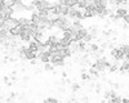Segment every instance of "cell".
I'll return each instance as SVG.
<instances>
[{"label": "cell", "mask_w": 129, "mask_h": 103, "mask_svg": "<svg viewBox=\"0 0 129 103\" xmlns=\"http://www.w3.org/2000/svg\"><path fill=\"white\" fill-rule=\"evenodd\" d=\"M88 34V30L85 28V27H83V28H79L78 31H76V34H75V41L74 43H76V41H80V40H83L84 39V36Z\"/></svg>", "instance_id": "277c9868"}, {"label": "cell", "mask_w": 129, "mask_h": 103, "mask_svg": "<svg viewBox=\"0 0 129 103\" xmlns=\"http://www.w3.org/2000/svg\"><path fill=\"white\" fill-rule=\"evenodd\" d=\"M117 62H119V61H116V62H114V63H111V66H110V68H109L110 74H114V72L119 71V63H117Z\"/></svg>", "instance_id": "9a60e30c"}, {"label": "cell", "mask_w": 129, "mask_h": 103, "mask_svg": "<svg viewBox=\"0 0 129 103\" xmlns=\"http://www.w3.org/2000/svg\"><path fill=\"white\" fill-rule=\"evenodd\" d=\"M112 86H114V89H119L120 88V84H112Z\"/></svg>", "instance_id": "f546056e"}, {"label": "cell", "mask_w": 129, "mask_h": 103, "mask_svg": "<svg viewBox=\"0 0 129 103\" xmlns=\"http://www.w3.org/2000/svg\"><path fill=\"white\" fill-rule=\"evenodd\" d=\"M88 74L90 75V77H94V79H100V77H101L100 72L97 71V70H94L93 67H89V68H88Z\"/></svg>", "instance_id": "30bf717a"}, {"label": "cell", "mask_w": 129, "mask_h": 103, "mask_svg": "<svg viewBox=\"0 0 129 103\" xmlns=\"http://www.w3.org/2000/svg\"><path fill=\"white\" fill-rule=\"evenodd\" d=\"M111 91H112V89H109V90H105L103 91V99H109L110 97H111Z\"/></svg>", "instance_id": "603a6c76"}, {"label": "cell", "mask_w": 129, "mask_h": 103, "mask_svg": "<svg viewBox=\"0 0 129 103\" xmlns=\"http://www.w3.org/2000/svg\"><path fill=\"white\" fill-rule=\"evenodd\" d=\"M80 79H81L83 81H89V80H92L90 75L88 74L87 71H85V72H81V75H80Z\"/></svg>", "instance_id": "ac0fdd59"}, {"label": "cell", "mask_w": 129, "mask_h": 103, "mask_svg": "<svg viewBox=\"0 0 129 103\" xmlns=\"http://www.w3.org/2000/svg\"><path fill=\"white\" fill-rule=\"evenodd\" d=\"M128 28H129V25L124 23V25H123V30H128Z\"/></svg>", "instance_id": "4dcf8cb0"}, {"label": "cell", "mask_w": 129, "mask_h": 103, "mask_svg": "<svg viewBox=\"0 0 129 103\" xmlns=\"http://www.w3.org/2000/svg\"><path fill=\"white\" fill-rule=\"evenodd\" d=\"M23 57H25V61L26 59L27 61H32V59H36L38 58V53H36V52H34V50H30L27 48L26 52H25V54H23Z\"/></svg>", "instance_id": "8992f818"}, {"label": "cell", "mask_w": 129, "mask_h": 103, "mask_svg": "<svg viewBox=\"0 0 129 103\" xmlns=\"http://www.w3.org/2000/svg\"><path fill=\"white\" fill-rule=\"evenodd\" d=\"M92 40H93V37H92V35H90L89 32L85 35L84 39H83V41H84V43H87V44H90V43H92Z\"/></svg>", "instance_id": "44dd1931"}, {"label": "cell", "mask_w": 129, "mask_h": 103, "mask_svg": "<svg viewBox=\"0 0 129 103\" xmlns=\"http://www.w3.org/2000/svg\"><path fill=\"white\" fill-rule=\"evenodd\" d=\"M121 97L120 95H115V97H111V98H109L106 102L107 103H121Z\"/></svg>", "instance_id": "5bb4252c"}, {"label": "cell", "mask_w": 129, "mask_h": 103, "mask_svg": "<svg viewBox=\"0 0 129 103\" xmlns=\"http://www.w3.org/2000/svg\"><path fill=\"white\" fill-rule=\"evenodd\" d=\"M119 48L123 50L124 56L125 54H129V44H121V45H119Z\"/></svg>", "instance_id": "ffe728a7"}, {"label": "cell", "mask_w": 129, "mask_h": 103, "mask_svg": "<svg viewBox=\"0 0 129 103\" xmlns=\"http://www.w3.org/2000/svg\"><path fill=\"white\" fill-rule=\"evenodd\" d=\"M123 19H124V23L129 25V13H128V14H126V16H125V17H124Z\"/></svg>", "instance_id": "d4e9b609"}, {"label": "cell", "mask_w": 129, "mask_h": 103, "mask_svg": "<svg viewBox=\"0 0 129 103\" xmlns=\"http://www.w3.org/2000/svg\"><path fill=\"white\" fill-rule=\"evenodd\" d=\"M54 68H56V67L53 66L52 63H45V65H44V71H52V72H53V71H54Z\"/></svg>", "instance_id": "7402d4cb"}, {"label": "cell", "mask_w": 129, "mask_h": 103, "mask_svg": "<svg viewBox=\"0 0 129 103\" xmlns=\"http://www.w3.org/2000/svg\"><path fill=\"white\" fill-rule=\"evenodd\" d=\"M62 77L63 79H67V72H62Z\"/></svg>", "instance_id": "1f68e13d"}, {"label": "cell", "mask_w": 129, "mask_h": 103, "mask_svg": "<svg viewBox=\"0 0 129 103\" xmlns=\"http://www.w3.org/2000/svg\"><path fill=\"white\" fill-rule=\"evenodd\" d=\"M110 54L114 57L115 61H121V59H124V53H123V50H121L119 46L112 48L111 52H110Z\"/></svg>", "instance_id": "7a4b0ae2"}, {"label": "cell", "mask_w": 129, "mask_h": 103, "mask_svg": "<svg viewBox=\"0 0 129 103\" xmlns=\"http://www.w3.org/2000/svg\"><path fill=\"white\" fill-rule=\"evenodd\" d=\"M17 97H18V93H17V91H9V97H8L9 99L14 100V99H16Z\"/></svg>", "instance_id": "cb8c5ba5"}, {"label": "cell", "mask_w": 129, "mask_h": 103, "mask_svg": "<svg viewBox=\"0 0 129 103\" xmlns=\"http://www.w3.org/2000/svg\"><path fill=\"white\" fill-rule=\"evenodd\" d=\"M30 50H34V52H36V53H39V44L36 43V41H30L28 43V46H27Z\"/></svg>", "instance_id": "7c38bea8"}, {"label": "cell", "mask_w": 129, "mask_h": 103, "mask_svg": "<svg viewBox=\"0 0 129 103\" xmlns=\"http://www.w3.org/2000/svg\"><path fill=\"white\" fill-rule=\"evenodd\" d=\"M126 14H128V9L125 7H119V8L115 9V16L119 18V19L120 18H124Z\"/></svg>", "instance_id": "5b68a950"}, {"label": "cell", "mask_w": 129, "mask_h": 103, "mask_svg": "<svg viewBox=\"0 0 129 103\" xmlns=\"http://www.w3.org/2000/svg\"><path fill=\"white\" fill-rule=\"evenodd\" d=\"M5 27V21L4 19H0V30Z\"/></svg>", "instance_id": "484cf974"}, {"label": "cell", "mask_w": 129, "mask_h": 103, "mask_svg": "<svg viewBox=\"0 0 129 103\" xmlns=\"http://www.w3.org/2000/svg\"><path fill=\"white\" fill-rule=\"evenodd\" d=\"M78 9L80 10H84L85 8L88 7V0H78V4H76Z\"/></svg>", "instance_id": "4fadbf2b"}, {"label": "cell", "mask_w": 129, "mask_h": 103, "mask_svg": "<svg viewBox=\"0 0 129 103\" xmlns=\"http://www.w3.org/2000/svg\"><path fill=\"white\" fill-rule=\"evenodd\" d=\"M124 58H125V61H128V62H129V54H125V56H124Z\"/></svg>", "instance_id": "d6a6232c"}, {"label": "cell", "mask_w": 129, "mask_h": 103, "mask_svg": "<svg viewBox=\"0 0 129 103\" xmlns=\"http://www.w3.org/2000/svg\"><path fill=\"white\" fill-rule=\"evenodd\" d=\"M58 43H59V45H61L62 48H70L71 44H72V41H71L70 39H67V37H62V39L58 40Z\"/></svg>", "instance_id": "9c48e42d"}, {"label": "cell", "mask_w": 129, "mask_h": 103, "mask_svg": "<svg viewBox=\"0 0 129 103\" xmlns=\"http://www.w3.org/2000/svg\"><path fill=\"white\" fill-rule=\"evenodd\" d=\"M9 80H10V79H9V76H4V77H3V81H4V84H7V82H8Z\"/></svg>", "instance_id": "4316f807"}, {"label": "cell", "mask_w": 129, "mask_h": 103, "mask_svg": "<svg viewBox=\"0 0 129 103\" xmlns=\"http://www.w3.org/2000/svg\"><path fill=\"white\" fill-rule=\"evenodd\" d=\"M0 103H3V100H2V99H0Z\"/></svg>", "instance_id": "836d02e7"}, {"label": "cell", "mask_w": 129, "mask_h": 103, "mask_svg": "<svg viewBox=\"0 0 129 103\" xmlns=\"http://www.w3.org/2000/svg\"><path fill=\"white\" fill-rule=\"evenodd\" d=\"M4 8H14L16 7V2L14 0H3Z\"/></svg>", "instance_id": "2e32d148"}, {"label": "cell", "mask_w": 129, "mask_h": 103, "mask_svg": "<svg viewBox=\"0 0 129 103\" xmlns=\"http://www.w3.org/2000/svg\"><path fill=\"white\" fill-rule=\"evenodd\" d=\"M38 58L40 59L41 63H49V58H50V53L48 50H44V52H39L38 53Z\"/></svg>", "instance_id": "3957f363"}, {"label": "cell", "mask_w": 129, "mask_h": 103, "mask_svg": "<svg viewBox=\"0 0 129 103\" xmlns=\"http://www.w3.org/2000/svg\"><path fill=\"white\" fill-rule=\"evenodd\" d=\"M49 63H52L54 67H63L64 66V58H62L59 54H50Z\"/></svg>", "instance_id": "6da1fadb"}, {"label": "cell", "mask_w": 129, "mask_h": 103, "mask_svg": "<svg viewBox=\"0 0 129 103\" xmlns=\"http://www.w3.org/2000/svg\"><path fill=\"white\" fill-rule=\"evenodd\" d=\"M57 54H59L62 58H70V57L72 56V52H71L70 48H62V49L58 50Z\"/></svg>", "instance_id": "ba28073f"}, {"label": "cell", "mask_w": 129, "mask_h": 103, "mask_svg": "<svg viewBox=\"0 0 129 103\" xmlns=\"http://www.w3.org/2000/svg\"><path fill=\"white\" fill-rule=\"evenodd\" d=\"M19 39H21V41H23V43H30V41H31V35L27 32V30H26V27L23 28V31H22V32H21L19 34V36H18Z\"/></svg>", "instance_id": "52a82bcc"}, {"label": "cell", "mask_w": 129, "mask_h": 103, "mask_svg": "<svg viewBox=\"0 0 129 103\" xmlns=\"http://www.w3.org/2000/svg\"><path fill=\"white\" fill-rule=\"evenodd\" d=\"M2 63H3V62H2V61H0V65H2Z\"/></svg>", "instance_id": "e575fe53"}, {"label": "cell", "mask_w": 129, "mask_h": 103, "mask_svg": "<svg viewBox=\"0 0 129 103\" xmlns=\"http://www.w3.org/2000/svg\"><path fill=\"white\" fill-rule=\"evenodd\" d=\"M121 103H129V99L128 98H123L121 99Z\"/></svg>", "instance_id": "f1b7e54d"}, {"label": "cell", "mask_w": 129, "mask_h": 103, "mask_svg": "<svg viewBox=\"0 0 129 103\" xmlns=\"http://www.w3.org/2000/svg\"><path fill=\"white\" fill-rule=\"evenodd\" d=\"M41 103H59V102H58V99L54 98V97H48V98H45L44 100H43Z\"/></svg>", "instance_id": "d6986e66"}, {"label": "cell", "mask_w": 129, "mask_h": 103, "mask_svg": "<svg viewBox=\"0 0 129 103\" xmlns=\"http://www.w3.org/2000/svg\"><path fill=\"white\" fill-rule=\"evenodd\" d=\"M79 90H80V85L78 84V82H71V91L74 93V94L78 93Z\"/></svg>", "instance_id": "e0dca14e"}, {"label": "cell", "mask_w": 129, "mask_h": 103, "mask_svg": "<svg viewBox=\"0 0 129 103\" xmlns=\"http://www.w3.org/2000/svg\"><path fill=\"white\" fill-rule=\"evenodd\" d=\"M119 71L121 72V74H124V72H128V71H129V62H128V61H124L123 63L119 66Z\"/></svg>", "instance_id": "8fae6325"}, {"label": "cell", "mask_w": 129, "mask_h": 103, "mask_svg": "<svg viewBox=\"0 0 129 103\" xmlns=\"http://www.w3.org/2000/svg\"><path fill=\"white\" fill-rule=\"evenodd\" d=\"M22 81H23V82H26V81H30V77H28V76H23Z\"/></svg>", "instance_id": "83f0119b"}]
</instances>
